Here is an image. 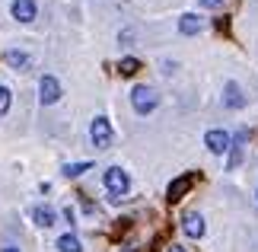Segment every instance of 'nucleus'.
Segmentation results:
<instances>
[{
	"instance_id": "f257e3e1",
	"label": "nucleus",
	"mask_w": 258,
	"mask_h": 252,
	"mask_svg": "<svg viewBox=\"0 0 258 252\" xmlns=\"http://www.w3.org/2000/svg\"><path fill=\"white\" fill-rule=\"evenodd\" d=\"M89 140H93V147H99V150L115 147V131H112L105 115H96L93 122H89Z\"/></svg>"
},
{
	"instance_id": "f03ea898",
	"label": "nucleus",
	"mask_w": 258,
	"mask_h": 252,
	"mask_svg": "<svg viewBox=\"0 0 258 252\" xmlns=\"http://www.w3.org/2000/svg\"><path fill=\"white\" fill-rule=\"evenodd\" d=\"M102 182H105L108 191H112L115 201H118V198H127V191H131V176H127L121 166H108L105 176H102Z\"/></svg>"
},
{
	"instance_id": "7ed1b4c3",
	"label": "nucleus",
	"mask_w": 258,
	"mask_h": 252,
	"mask_svg": "<svg viewBox=\"0 0 258 252\" xmlns=\"http://www.w3.org/2000/svg\"><path fill=\"white\" fill-rule=\"evenodd\" d=\"M131 106L137 115H150L156 106H160V93L153 86H134L131 89Z\"/></svg>"
},
{
	"instance_id": "20e7f679",
	"label": "nucleus",
	"mask_w": 258,
	"mask_h": 252,
	"mask_svg": "<svg viewBox=\"0 0 258 252\" xmlns=\"http://www.w3.org/2000/svg\"><path fill=\"white\" fill-rule=\"evenodd\" d=\"M204 144H207L211 154L223 157V154H230V147H233V134H230V131H223V128H211L204 134Z\"/></svg>"
},
{
	"instance_id": "39448f33",
	"label": "nucleus",
	"mask_w": 258,
	"mask_h": 252,
	"mask_svg": "<svg viewBox=\"0 0 258 252\" xmlns=\"http://www.w3.org/2000/svg\"><path fill=\"white\" fill-rule=\"evenodd\" d=\"M61 96H64V89H61V80L54 74H45L38 80V99H42V106H54Z\"/></svg>"
},
{
	"instance_id": "423d86ee",
	"label": "nucleus",
	"mask_w": 258,
	"mask_h": 252,
	"mask_svg": "<svg viewBox=\"0 0 258 252\" xmlns=\"http://www.w3.org/2000/svg\"><path fill=\"white\" fill-rule=\"evenodd\" d=\"M191 185H195V173L178 176V179H172V182H169V188H166V198H169V201H182Z\"/></svg>"
},
{
	"instance_id": "0eeeda50",
	"label": "nucleus",
	"mask_w": 258,
	"mask_h": 252,
	"mask_svg": "<svg viewBox=\"0 0 258 252\" xmlns=\"http://www.w3.org/2000/svg\"><path fill=\"white\" fill-rule=\"evenodd\" d=\"M10 13H13L16 23H32V19L38 16V7L32 4V0H13V4H10Z\"/></svg>"
},
{
	"instance_id": "6e6552de",
	"label": "nucleus",
	"mask_w": 258,
	"mask_h": 252,
	"mask_svg": "<svg viewBox=\"0 0 258 252\" xmlns=\"http://www.w3.org/2000/svg\"><path fill=\"white\" fill-rule=\"evenodd\" d=\"M223 106L226 109H242L245 106V93H242V86L236 83V80H230V83L223 86Z\"/></svg>"
},
{
	"instance_id": "1a4fd4ad",
	"label": "nucleus",
	"mask_w": 258,
	"mask_h": 252,
	"mask_svg": "<svg viewBox=\"0 0 258 252\" xmlns=\"http://www.w3.org/2000/svg\"><path fill=\"white\" fill-rule=\"evenodd\" d=\"M32 220H35L38 227H45V230H48V227H54V224H57V211H54L51 205H35V208H32Z\"/></svg>"
},
{
	"instance_id": "9d476101",
	"label": "nucleus",
	"mask_w": 258,
	"mask_h": 252,
	"mask_svg": "<svg viewBox=\"0 0 258 252\" xmlns=\"http://www.w3.org/2000/svg\"><path fill=\"white\" fill-rule=\"evenodd\" d=\"M182 230H185V233L191 236V239H201V236H204V217H201V214H195V211H191V214H185Z\"/></svg>"
},
{
	"instance_id": "9b49d317",
	"label": "nucleus",
	"mask_w": 258,
	"mask_h": 252,
	"mask_svg": "<svg viewBox=\"0 0 258 252\" xmlns=\"http://www.w3.org/2000/svg\"><path fill=\"white\" fill-rule=\"evenodd\" d=\"M4 61L13 70H29V67H32V58H29L26 52H16V48H10V52L4 55Z\"/></svg>"
},
{
	"instance_id": "f8f14e48",
	"label": "nucleus",
	"mask_w": 258,
	"mask_h": 252,
	"mask_svg": "<svg viewBox=\"0 0 258 252\" xmlns=\"http://www.w3.org/2000/svg\"><path fill=\"white\" fill-rule=\"evenodd\" d=\"M201 16H195V13H185L182 19H178V32H182V35H198V32H201Z\"/></svg>"
},
{
	"instance_id": "ddd939ff",
	"label": "nucleus",
	"mask_w": 258,
	"mask_h": 252,
	"mask_svg": "<svg viewBox=\"0 0 258 252\" xmlns=\"http://www.w3.org/2000/svg\"><path fill=\"white\" fill-rule=\"evenodd\" d=\"M57 252H83V243L77 239V233H64L57 239Z\"/></svg>"
},
{
	"instance_id": "4468645a",
	"label": "nucleus",
	"mask_w": 258,
	"mask_h": 252,
	"mask_svg": "<svg viewBox=\"0 0 258 252\" xmlns=\"http://www.w3.org/2000/svg\"><path fill=\"white\" fill-rule=\"evenodd\" d=\"M86 169H93V163H89V160H80V163H67L61 173H64V179H80Z\"/></svg>"
},
{
	"instance_id": "2eb2a0df",
	"label": "nucleus",
	"mask_w": 258,
	"mask_h": 252,
	"mask_svg": "<svg viewBox=\"0 0 258 252\" xmlns=\"http://www.w3.org/2000/svg\"><path fill=\"white\" fill-rule=\"evenodd\" d=\"M137 70H141V61H137V58H121V64H118V74L121 77H134Z\"/></svg>"
},
{
	"instance_id": "dca6fc26",
	"label": "nucleus",
	"mask_w": 258,
	"mask_h": 252,
	"mask_svg": "<svg viewBox=\"0 0 258 252\" xmlns=\"http://www.w3.org/2000/svg\"><path fill=\"white\" fill-rule=\"evenodd\" d=\"M10 103H13V93H10V86L0 83V118L10 112Z\"/></svg>"
},
{
	"instance_id": "f3484780",
	"label": "nucleus",
	"mask_w": 258,
	"mask_h": 252,
	"mask_svg": "<svg viewBox=\"0 0 258 252\" xmlns=\"http://www.w3.org/2000/svg\"><path fill=\"white\" fill-rule=\"evenodd\" d=\"M239 163H242V147L233 144V147H230V160H226V169H236Z\"/></svg>"
},
{
	"instance_id": "a211bd4d",
	"label": "nucleus",
	"mask_w": 258,
	"mask_h": 252,
	"mask_svg": "<svg viewBox=\"0 0 258 252\" xmlns=\"http://www.w3.org/2000/svg\"><path fill=\"white\" fill-rule=\"evenodd\" d=\"M64 220H67V224H71V227L77 224V211H74L71 205H67V208H64Z\"/></svg>"
},
{
	"instance_id": "6ab92c4d",
	"label": "nucleus",
	"mask_w": 258,
	"mask_h": 252,
	"mask_svg": "<svg viewBox=\"0 0 258 252\" xmlns=\"http://www.w3.org/2000/svg\"><path fill=\"white\" fill-rule=\"evenodd\" d=\"M198 4H201V7H207V10H214V7H220L223 0H198Z\"/></svg>"
},
{
	"instance_id": "aec40b11",
	"label": "nucleus",
	"mask_w": 258,
	"mask_h": 252,
	"mask_svg": "<svg viewBox=\"0 0 258 252\" xmlns=\"http://www.w3.org/2000/svg\"><path fill=\"white\" fill-rule=\"evenodd\" d=\"M166 252H185V249H182V246H175V243H172V246H169V249H166Z\"/></svg>"
},
{
	"instance_id": "412c9836",
	"label": "nucleus",
	"mask_w": 258,
	"mask_h": 252,
	"mask_svg": "<svg viewBox=\"0 0 258 252\" xmlns=\"http://www.w3.org/2000/svg\"><path fill=\"white\" fill-rule=\"evenodd\" d=\"M0 252H19L16 246H4V249H0Z\"/></svg>"
},
{
	"instance_id": "4be33fe9",
	"label": "nucleus",
	"mask_w": 258,
	"mask_h": 252,
	"mask_svg": "<svg viewBox=\"0 0 258 252\" xmlns=\"http://www.w3.org/2000/svg\"><path fill=\"white\" fill-rule=\"evenodd\" d=\"M121 252H134V246H124V249H121Z\"/></svg>"
},
{
	"instance_id": "5701e85b",
	"label": "nucleus",
	"mask_w": 258,
	"mask_h": 252,
	"mask_svg": "<svg viewBox=\"0 0 258 252\" xmlns=\"http://www.w3.org/2000/svg\"><path fill=\"white\" fill-rule=\"evenodd\" d=\"M255 198H258V191H255Z\"/></svg>"
}]
</instances>
